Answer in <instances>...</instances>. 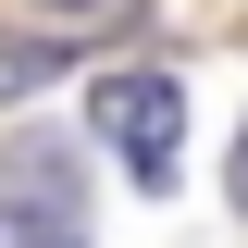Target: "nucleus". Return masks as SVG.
<instances>
[{"mask_svg": "<svg viewBox=\"0 0 248 248\" xmlns=\"http://www.w3.org/2000/svg\"><path fill=\"white\" fill-rule=\"evenodd\" d=\"M87 137H112V161L161 199V186H174V149H186L174 75H99V87H87Z\"/></svg>", "mask_w": 248, "mask_h": 248, "instance_id": "nucleus-1", "label": "nucleus"}, {"mask_svg": "<svg viewBox=\"0 0 248 248\" xmlns=\"http://www.w3.org/2000/svg\"><path fill=\"white\" fill-rule=\"evenodd\" d=\"M0 248H87V186L62 149H13V199H0Z\"/></svg>", "mask_w": 248, "mask_h": 248, "instance_id": "nucleus-2", "label": "nucleus"}, {"mask_svg": "<svg viewBox=\"0 0 248 248\" xmlns=\"http://www.w3.org/2000/svg\"><path fill=\"white\" fill-rule=\"evenodd\" d=\"M50 13H75V25H137L149 0H50Z\"/></svg>", "mask_w": 248, "mask_h": 248, "instance_id": "nucleus-3", "label": "nucleus"}, {"mask_svg": "<svg viewBox=\"0 0 248 248\" xmlns=\"http://www.w3.org/2000/svg\"><path fill=\"white\" fill-rule=\"evenodd\" d=\"M236 211H248V137H236Z\"/></svg>", "mask_w": 248, "mask_h": 248, "instance_id": "nucleus-4", "label": "nucleus"}]
</instances>
